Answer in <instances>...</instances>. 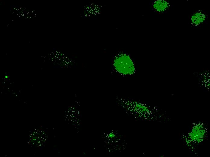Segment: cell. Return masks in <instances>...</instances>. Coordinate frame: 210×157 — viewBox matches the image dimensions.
Wrapping results in <instances>:
<instances>
[{"mask_svg":"<svg viewBox=\"0 0 210 157\" xmlns=\"http://www.w3.org/2000/svg\"><path fill=\"white\" fill-rule=\"evenodd\" d=\"M114 65L116 69L123 74L131 73L134 69L131 59L125 54H120L116 58Z\"/></svg>","mask_w":210,"mask_h":157,"instance_id":"6da1fadb","label":"cell"},{"mask_svg":"<svg viewBox=\"0 0 210 157\" xmlns=\"http://www.w3.org/2000/svg\"><path fill=\"white\" fill-rule=\"evenodd\" d=\"M206 18L207 15L205 11L198 10L195 11L192 14L190 18V21L192 26L198 27L205 22Z\"/></svg>","mask_w":210,"mask_h":157,"instance_id":"7a4b0ae2","label":"cell"},{"mask_svg":"<svg viewBox=\"0 0 210 157\" xmlns=\"http://www.w3.org/2000/svg\"><path fill=\"white\" fill-rule=\"evenodd\" d=\"M152 7L156 11L163 13L168 10L170 7V5L167 1L160 0L154 2Z\"/></svg>","mask_w":210,"mask_h":157,"instance_id":"3957f363","label":"cell"}]
</instances>
